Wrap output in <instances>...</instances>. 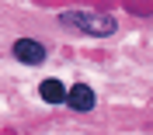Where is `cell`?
Listing matches in <instances>:
<instances>
[{
    "mask_svg": "<svg viewBox=\"0 0 153 135\" xmlns=\"http://www.w3.org/2000/svg\"><path fill=\"white\" fill-rule=\"evenodd\" d=\"M10 52H14V59L25 62V66H38V62H45V45L35 42V38H18Z\"/></svg>",
    "mask_w": 153,
    "mask_h": 135,
    "instance_id": "obj_2",
    "label": "cell"
},
{
    "mask_svg": "<svg viewBox=\"0 0 153 135\" xmlns=\"http://www.w3.org/2000/svg\"><path fill=\"white\" fill-rule=\"evenodd\" d=\"M38 94H42V101H45V104H63V101H66V83H63V80H56V76H49V80H42Z\"/></svg>",
    "mask_w": 153,
    "mask_h": 135,
    "instance_id": "obj_4",
    "label": "cell"
},
{
    "mask_svg": "<svg viewBox=\"0 0 153 135\" xmlns=\"http://www.w3.org/2000/svg\"><path fill=\"white\" fill-rule=\"evenodd\" d=\"M59 24H66V28H76L84 31V35H97V38H105L118 28V21L111 14H101V10H63L59 14Z\"/></svg>",
    "mask_w": 153,
    "mask_h": 135,
    "instance_id": "obj_1",
    "label": "cell"
},
{
    "mask_svg": "<svg viewBox=\"0 0 153 135\" xmlns=\"http://www.w3.org/2000/svg\"><path fill=\"white\" fill-rule=\"evenodd\" d=\"M66 104L73 111H94V90L87 87V83H73L66 90Z\"/></svg>",
    "mask_w": 153,
    "mask_h": 135,
    "instance_id": "obj_3",
    "label": "cell"
}]
</instances>
